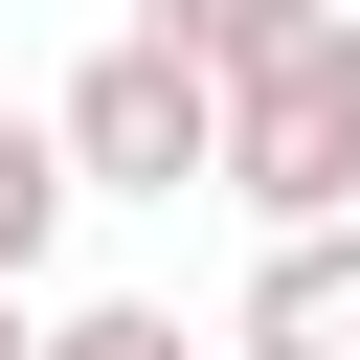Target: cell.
<instances>
[{
	"instance_id": "obj_1",
	"label": "cell",
	"mask_w": 360,
	"mask_h": 360,
	"mask_svg": "<svg viewBox=\"0 0 360 360\" xmlns=\"http://www.w3.org/2000/svg\"><path fill=\"white\" fill-rule=\"evenodd\" d=\"M225 202L248 225H338L360 202V0H270V45L225 68Z\"/></svg>"
},
{
	"instance_id": "obj_2",
	"label": "cell",
	"mask_w": 360,
	"mask_h": 360,
	"mask_svg": "<svg viewBox=\"0 0 360 360\" xmlns=\"http://www.w3.org/2000/svg\"><path fill=\"white\" fill-rule=\"evenodd\" d=\"M45 135H68V180H90V202H180V180H225V90H202L180 45H135V22L45 90Z\"/></svg>"
},
{
	"instance_id": "obj_3",
	"label": "cell",
	"mask_w": 360,
	"mask_h": 360,
	"mask_svg": "<svg viewBox=\"0 0 360 360\" xmlns=\"http://www.w3.org/2000/svg\"><path fill=\"white\" fill-rule=\"evenodd\" d=\"M225 360H360V202L248 248V315H225Z\"/></svg>"
},
{
	"instance_id": "obj_4",
	"label": "cell",
	"mask_w": 360,
	"mask_h": 360,
	"mask_svg": "<svg viewBox=\"0 0 360 360\" xmlns=\"http://www.w3.org/2000/svg\"><path fill=\"white\" fill-rule=\"evenodd\" d=\"M68 202H90V180H68V135H45V112H0V292L68 248Z\"/></svg>"
},
{
	"instance_id": "obj_5",
	"label": "cell",
	"mask_w": 360,
	"mask_h": 360,
	"mask_svg": "<svg viewBox=\"0 0 360 360\" xmlns=\"http://www.w3.org/2000/svg\"><path fill=\"white\" fill-rule=\"evenodd\" d=\"M112 22H135V45H180V68H202V90H225V68H248V45H270V0H112Z\"/></svg>"
},
{
	"instance_id": "obj_6",
	"label": "cell",
	"mask_w": 360,
	"mask_h": 360,
	"mask_svg": "<svg viewBox=\"0 0 360 360\" xmlns=\"http://www.w3.org/2000/svg\"><path fill=\"white\" fill-rule=\"evenodd\" d=\"M45 360H180V315H158V292H68V315H45Z\"/></svg>"
},
{
	"instance_id": "obj_7",
	"label": "cell",
	"mask_w": 360,
	"mask_h": 360,
	"mask_svg": "<svg viewBox=\"0 0 360 360\" xmlns=\"http://www.w3.org/2000/svg\"><path fill=\"white\" fill-rule=\"evenodd\" d=\"M0 360H45V292H0Z\"/></svg>"
}]
</instances>
